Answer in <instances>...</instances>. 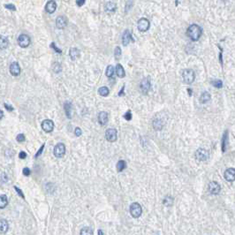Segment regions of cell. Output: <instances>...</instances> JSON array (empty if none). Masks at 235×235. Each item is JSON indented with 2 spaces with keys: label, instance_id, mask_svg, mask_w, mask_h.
<instances>
[{
  "label": "cell",
  "instance_id": "6da1fadb",
  "mask_svg": "<svg viewBox=\"0 0 235 235\" xmlns=\"http://www.w3.org/2000/svg\"><path fill=\"white\" fill-rule=\"evenodd\" d=\"M202 34V28H201L200 26H198L196 24L191 25L188 28V30H187V35H188V37L190 38L192 41H198L200 39V37H201Z\"/></svg>",
  "mask_w": 235,
  "mask_h": 235
},
{
  "label": "cell",
  "instance_id": "7a4b0ae2",
  "mask_svg": "<svg viewBox=\"0 0 235 235\" xmlns=\"http://www.w3.org/2000/svg\"><path fill=\"white\" fill-rule=\"evenodd\" d=\"M182 77H183L184 82L186 84H192L195 79V74H194L193 70L186 69V70H184L183 74H182Z\"/></svg>",
  "mask_w": 235,
  "mask_h": 235
},
{
  "label": "cell",
  "instance_id": "3957f363",
  "mask_svg": "<svg viewBox=\"0 0 235 235\" xmlns=\"http://www.w3.org/2000/svg\"><path fill=\"white\" fill-rule=\"evenodd\" d=\"M141 213H142V209H141V205L137 202L132 203L131 206H130V214L132 215V216L134 218H137L141 216Z\"/></svg>",
  "mask_w": 235,
  "mask_h": 235
},
{
  "label": "cell",
  "instance_id": "277c9868",
  "mask_svg": "<svg viewBox=\"0 0 235 235\" xmlns=\"http://www.w3.org/2000/svg\"><path fill=\"white\" fill-rule=\"evenodd\" d=\"M53 153H54V156L56 157H58V158L63 157L66 154V146H65V144L64 143H57L54 148Z\"/></svg>",
  "mask_w": 235,
  "mask_h": 235
},
{
  "label": "cell",
  "instance_id": "5b68a950",
  "mask_svg": "<svg viewBox=\"0 0 235 235\" xmlns=\"http://www.w3.org/2000/svg\"><path fill=\"white\" fill-rule=\"evenodd\" d=\"M30 42H31L30 37L28 36H27V35H25V34L20 35L19 37H18V43H19V45L21 48L28 47L29 44H30Z\"/></svg>",
  "mask_w": 235,
  "mask_h": 235
},
{
  "label": "cell",
  "instance_id": "8992f818",
  "mask_svg": "<svg viewBox=\"0 0 235 235\" xmlns=\"http://www.w3.org/2000/svg\"><path fill=\"white\" fill-rule=\"evenodd\" d=\"M150 21L148 20L145 18H141L138 20V23H137V27H138V29L141 31V32H145L147 31L149 28H150Z\"/></svg>",
  "mask_w": 235,
  "mask_h": 235
},
{
  "label": "cell",
  "instance_id": "52a82bcc",
  "mask_svg": "<svg viewBox=\"0 0 235 235\" xmlns=\"http://www.w3.org/2000/svg\"><path fill=\"white\" fill-rule=\"evenodd\" d=\"M105 138L110 142H113L117 140V130L114 128H109L105 132Z\"/></svg>",
  "mask_w": 235,
  "mask_h": 235
},
{
  "label": "cell",
  "instance_id": "ba28073f",
  "mask_svg": "<svg viewBox=\"0 0 235 235\" xmlns=\"http://www.w3.org/2000/svg\"><path fill=\"white\" fill-rule=\"evenodd\" d=\"M195 157L199 161H206L209 157V151L205 149H198L195 152Z\"/></svg>",
  "mask_w": 235,
  "mask_h": 235
},
{
  "label": "cell",
  "instance_id": "9c48e42d",
  "mask_svg": "<svg viewBox=\"0 0 235 235\" xmlns=\"http://www.w3.org/2000/svg\"><path fill=\"white\" fill-rule=\"evenodd\" d=\"M208 190L209 192L212 194H217L220 193L221 191V187L220 185L216 182V181H212L209 184L208 186Z\"/></svg>",
  "mask_w": 235,
  "mask_h": 235
},
{
  "label": "cell",
  "instance_id": "30bf717a",
  "mask_svg": "<svg viewBox=\"0 0 235 235\" xmlns=\"http://www.w3.org/2000/svg\"><path fill=\"white\" fill-rule=\"evenodd\" d=\"M150 78H149V77H146V78H144L143 80H141L140 88H141V92H142L143 94H147L148 91L150 89Z\"/></svg>",
  "mask_w": 235,
  "mask_h": 235
},
{
  "label": "cell",
  "instance_id": "8fae6325",
  "mask_svg": "<svg viewBox=\"0 0 235 235\" xmlns=\"http://www.w3.org/2000/svg\"><path fill=\"white\" fill-rule=\"evenodd\" d=\"M42 130L46 133H51L54 129V123L51 119H45L42 123Z\"/></svg>",
  "mask_w": 235,
  "mask_h": 235
},
{
  "label": "cell",
  "instance_id": "7c38bea8",
  "mask_svg": "<svg viewBox=\"0 0 235 235\" xmlns=\"http://www.w3.org/2000/svg\"><path fill=\"white\" fill-rule=\"evenodd\" d=\"M20 66L17 63V62H14V63H12L11 64V66H10V73H11V74L14 76H18L19 75V74H20Z\"/></svg>",
  "mask_w": 235,
  "mask_h": 235
},
{
  "label": "cell",
  "instance_id": "4fadbf2b",
  "mask_svg": "<svg viewBox=\"0 0 235 235\" xmlns=\"http://www.w3.org/2000/svg\"><path fill=\"white\" fill-rule=\"evenodd\" d=\"M225 179L229 181V182H232L235 179V169L234 168H230L227 169L225 172Z\"/></svg>",
  "mask_w": 235,
  "mask_h": 235
},
{
  "label": "cell",
  "instance_id": "5bb4252c",
  "mask_svg": "<svg viewBox=\"0 0 235 235\" xmlns=\"http://www.w3.org/2000/svg\"><path fill=\"white\" fill-rule=\"evenodd\" d=\"M67 25V19L65 16H59L57 17L56 19V26L57 28L62 29V28H66Z\"/></svg>",
  "mask_w": 235,
  "mask_h": 235
},
{
  "label": "cell",
  "instance_id": "9a60e30c",
  "mask_svg": "<svg viewBox=\"0 0 235 235\" xmlns=\"http://www.w3.org/2000/svg\"><path fill=\"white\" fill-rule=\"evenodd\" d=\"M57 9V3L53 0H51V1H48L47 4L45 5V10L46 12L49 13V14H53Z\"/></svg>",
  "mask_w": 235,
  "mask_h": 235
},
{
  "label": "cell",
  "instance_id": "2e32d148",
  "mask_svg": "<svg viewBox=\"0 0 235 235\" xmlns=\"http://www.w3.org/2000/svg\"><path fill=\"white\" fill-rule=\"evenodd\" d=\"M134 41L132 39V35L131 33L129 32V30H126L124 33H123L122 36V44L124 46H127L128 45V43L130 42V41Z\"/></svg>",
  "mask_w": 235,
  "mask_h": 235
},
{
  "label": "cell",
  "instance_id": "e0dca14e",
  "mask_svg": "<svg viewBox=\"0 0 235 235\" xmlns=\"http://www.w3.org/2000/svg\"><path fill=\"white\" fill-rule=\"evenodd\" d=\"M98 122L100 123V125L104 126L106 125L108 122V113L105 112H102L99 113L98 115Z\"/></svg>",
  "mask_w": 235,
  "mask_h": 235
},
{
  "label": "cell",
  "instance_id": "ac0fdd59",
  "mask_svg": "<svg viewBox=\"0 0 235 235\" xmlns=\"http://www.w3.org/2000/svg\"><path fill=\"white\" fill-rule=\"evenodd\" d=\"M116 9H117V5L114 2H112V1L107 2L104 5V10L107 13H114L116 11Z\"/></svg>",
  "mask_w": 235,
  "mask_h": 235
},
{
  "label": "cell",
  "instance_id": "d6986e66",
  "mask_svg": "<svg viewBox=\"0 0 235 235\" xmlns=\"http://www.w3.org/2000/svg\"><path fill=\"white\" fill-rule=\"evenodd\" d=\"M69 56H70L72 60H75L76 58H78L80 56V52L77 48H71L70 52H69Z\"/></svg>",
  "mask_w": 235,
  "mask_h": 235
},
{
  "label": "cell",
  "instance_id": "ffe728a7",
  "mask_svg": "<svg viewBox=\"0 0 235 235\" xmlns=\"http://www.w3.org/2000/svg\"><path fill=\"white\" fill-rule=\"evenodd\" d=\"M9 229V225L8 222L5 219H0V232L1 233H5Z\"/></svg>",
  "mask_w": 235,
  "mask_h": 235
},
{
  "label": "cell",
  "instance_id": "44dd1931",
  "mask_svg": "<svg viewBox=\"0 0 235 235\" xmlns=\"http://www.w3.org/2000/svg\"><path fill=\"white\" fill-rule=\"evenodd\" d=\"M9 40L4 36H0V50H5L8 47Z\"/></svg>",
  "mask_w": 235,
  "mask_h": 235
},
{
  "label": "cell",
  "instance_id": "7402d4cb",
  "mask_svg": "<svg viewBox=\"0 0 235 235\" xmlns=\"http://www.w3.org/2000/svg\"><path fill=\"white\" fill-rule=\"evenodd\" d=\"M64 109H65V112H66V117H68V118H71L72 117V104H71L70 102L65 103Z\"/></svg>",
  "mask_w": 235,
  "mask_h": 235
},
{
  "label": "cell",
  "instance_id": "603a6c76",
  "mask_svg": "<svg viewBox=\"0 0 235 235\" xmlns=\"http://www.w3.org/2000/svg\"><path fill=\"white\" fill-rule=\"evenodd\" d=\"M116 74H117V77H119V78H124L126 76L125 70H124L123 66L120 64H117V66H116Z\"/></svg>",
  "mask_w": 235,
  "mask_h": 235
},
{
  "label": "cell",
  "instance_id": "cb8c5ba5",
  "mask_svg": "<svg viewBox=\"0 0 235 235\" xmlns=\"http://www.w3.org/2000/svg\"><path fill=\"white\" fill-rule=\"evenodd\" d=\"M8 204V199L5 194L0 195V209H5Z\"/></svg>",
  "mask_w": 235,
  "mask_h": 235
},
{
  "label": "cell",
  "instance_id": "d4e9b609",
  "mask_svg": "<svg viewBox=\"0 0 235 235\" xmlns=\"http://www.w3.org/2000/svg\"><path fill=\"white\" fill-rule=\"evenodd\" d=\"M210 98H211V96L208 92H203L202 96H201V97H200V102L202 104H206L207 102H209L210 100Z\"/></svg>",
  "mask_w": 235,
  "mask_h": 235
},
{
  "label": "cell",
  "instance_id": "484cf974",
  "mask_svg": "<svg viewBox=\"0 0 235 235\" xmlns=\"http://www.w3.org/2000/svg\"><path fill=\"white\" fill-rule=\"evenodd\" d=\"M153 126H154L155 130H156V131H159V130H161V129L163 128L164 124H163L162 120H161L160 118H156V119H155V120L153 121Z\"/></svg>",
  "mask_w": 235,
  "mask_h": 235
},
{
  "label": "cell",
  "instance_id": "4316f807",
  "mask_svg": "<svg viewBox=\"0 0 235 235\" xmlns=\"http://www.w3.org/2000/svg\"><path fill=\"white\" fill-rule=\"evenodd\" d=\"M126 167H127V163H126V161H124V160H119L118 162H117V172H122L124 170L126 169Z\"/></svg>",
  "mask_w": 235,
  "mask_h": 235
},
{
  "label": "cell",
  "instance_id": "83f0119b",
  "mask_svg": "<svg viewBox=\"0 0 235 235\" xmlns=\"http://www.w3.org/2000/svg\"><path fill=\"white\" fill-rule=\"evenodd\" d=\"M93 231L90 227H83L80 230V235H92Z\"/></svg>",
  "mask_w": 235,
  "mask_h": 235
},
{
  "label": "cell",
  "instance_id": "f1b7e54d",
  "mask_svg": "<svg viewBox=\"0 0 235 235\" xmlns=\"http://www.w3.org/2000/svg\"><path fill=\"white\" fill-rule=\"evenodd\" d=\"M109 89L107 87H102V88H100L98 90V93L100 96H107L109 95Z\"/></svg>",
  "mask_w": 235,
  "mask_h": 235
},
{
  "label": "cell",
  "instance_id": "f546056e",
  "mask_svg": "<svg viewBox=\"0 0 235 235\" xmlns=\"http://www.w3.org/2000/svg\"><path fill=\"white\" fill-rule=\"evenodd\" d=\"M226 140H227V131L225 132L224 135L222 137V151L225 152L226 149Z\"/></svg>",
  "mask_w": 235,
  "mask_h": 235
},
{
  "label": "cell",
  "instance_id": "4dcf8cb0",
  "mask_svg": "<svg viewBox=\"0 0 235 235\" xmlns=\"http://www.w3.org/2000/svg\"><path fill=\"white\" fill-rule=\"evenodd\" d=\"M172 203H173V199H172V197H171V196H166V197L165 198V200H164V204H165V206L170 207V206L172 205Z\"/></svg>",
  "mask_w": 235,
  "mask_h": 235
},
{
  "label": "cell",
  "instance_id": "1f68e13d",
  "mask_svg": "<svg viewBox=\"0 0 235 235\" xmlns=\"http://www.w3.org/2000/svg\"><path fill=\"white\" fill-rule=\"evenodd\" d=\"M113 74H114V67H113L112 66H107L106 73H105L106 76H107V77H109V78H111V77H112Z\"/></svg>",
  "mask_w": 235,
  "mask_h": 235
},
{
  "label": "cell",
  "instance_id": "d6a6232c",
  "mask_svg": "<svg viewBox=\"0 0 235 235\" xmlns=\"http://www.w3.org/2000/svg\"><path fill=\"white\" fill-rule=\"evenodd\" d=\"M114 56H115V58L116 59H119L121 57V49L120 47H116L115 48V51H114Z\"/></svg>",
  "mask_w": 235,
  "mask_h": 235
},
{
  "label": "cell",
  "instance_id": "836d02e7",
  "mask_svg": "<svg viewBox=\"0 0 235 235\" xmlns=\"http://www.w3.org/2000/svg\"><path fill=\"white\" fill-rule=\"evenodd\" d=\"M211 84L213 85L214 87L217 88V89H221L222 87H223V82H222V80H211Z\"/></svg>",
  "mask_w": 235,
  "mask_h": 235
},
{
  "label": "cell",
  "instance_id": "e575fe53",
  "mask_svg": "<svg viewBox=\"0 0 235 235\" xmlns=\"http://www.w3.org/2000/svg\"><path fill=\"white\" fill-rule=\"evenodd\" d=\"M16 140L19 141V142H23V141H25V135H24L23 134H19L16 137Z\"/></svg>",
  "mask_w": 235,
  "mask_h": 235
},
{
  "label": "cell",
  "instance_id": "d590c367",
  "mask_svg": "<svg viewBox=\"0 0 235 235\" xmlns=\"http://www.w3.org/2000/svg\"><path fill=\"white\" fill-rule=\"evenodd\" d=\"M53 70H54V72H56V73L60 72V71H61V66H60L59 64L56 63V64L54 65V66H53Z\"/></svg>",
  "mask_w": 235,
  "mask_h": 235
},
{
  "label": "cell",
  "instance_id": "8d00e7d4",
  "mask_svg": "<svg viewBox=\"0 0 235 235\" xmlns=\"http://www.w3.org/2000/svg\"><path fill=\"white\" fill-rule=\"evenodd\" d=\"M124 117H125V118H126L127 120H128V121H129V120H131V119H132L131 112H130V111H128V112H127L126 113L125 115H124Z\"/></svg>",
  "mask_w": 235,
  "mask_h": 235
},
{
  "label": "cell",
  "instance_id": "74e56055",
  "mask_svg": "<svg viewBox=\"0 0 235 235\" xmlns=\"http://www.w3.org/2000/svg\"><path fill=\"white\" fill-rule=\"evenodd\" d=\"M22 173H23V175H25V176H29L30 173H31V172H30V170L28 169V168L25 167L23 169V171H22Z\"/></svg>",
  "mask_w": 235,
  "mask_h": 235
},
{
  "label": "cell",
  "instance_id": "f35d334b",
  "mask_svg": "<svg viewBox=\"0 0 235 235\" xmlns=\"http://www.w3.org/2000/svg\"><path fill=\"white\" fill-rule=\"evenodd\" d=\"M44 146H45V144H43V145H42V147L40 148V150H39L37 151V153L36 154V156H35V157H38L39 156L42 154V150H43V148H44Z\"/></svg>",
  "mask_w": 235,
  "mask_h": 235
},
{
  "label": "cell",
  "instance_id": "ab89813d",
  "mask_svg": "<svg viewBox=\"0 0 235 235\" xmlns=\"http://www.w3.org/2000/svg\"><path fill=\"white\" fill-rule=\"evenodd\" d=\"M51 47L53 48V49H54V51H55V52H58V53H61V52H62L61 50H59L58 48H57L56 46H55V43H54V42H52V44H51Z\"/></svg>",
  "mask_w": 235,
  "mask_h": 235
},
{
  "label": "cell",
  "instance_id": "60d3db41",
  "mask_svg": "<svg viewBox=\"0 0 235 235\" xmlns=\"http://www.w3.org/2000/svg\"><path fill=\"white\" fill-rule=\"evenodd\" d=\"M19 157L20 159H25L26 157H27V153L26 152H24V151H21L20 153H19Z\"/></svg>",
  "mask_w": 235,
  "mask_h": 235
},
{
  "label": "cell",
  "instance_id": "b9f144b4",
  "mask_svg": "<svg viewBox=\"0 0 235 235\" xmlns=\"http://www.w3.org/2000/svg\"><path fill=\"white\" fill-rule=\"evenodd\" d=\"M14 189H15V190L17 191V193L19 194V195H20L21 197L23 198V199H24V198H25V196H24L23 193H22V191H21V190H20L19 188H17V187H14Z\"/></svg>",
  "mask_w": 235,
  "mask_h": 235
},
{
  "label": "cell",
  "instance_id": "7bdbcfd3",
  "mask_svg": "<svg viewBox=\"0 0 235 235\" xmlns=\"http://www.w3.org/2000/svg\"><path fill=\"white\" fill-rule=\"evenodd\" d=\"M5 109L7 110V111H9V112H13L14 110V108L12 106V105H10V104H5Z\"/></svg>",
  "mask_w": 235,
  "mask_h": 235
},
{
  "label": "cell",
  "instance_id": "ee69618b",
  "mask_svg": "<svg viewBox=\"0 0 235 235\" xmlns=\"http://www.w3.org/2000/svg\"><path fill=\"white\" fill-rule=\"evenodd\" d=\"M5 8H7V9L13 10V11H15V10H16L15 6H14V5H11V4H9V5H5Z\"/></svg>",
  "mask_w": 235,
  "mask_h": 235
},
{
  "label": "cell",
  "instance_id": "f6af8a7d",
  "mask_svg": "<svg viewBox=\"0 0 235 235\" xmlns=\"http://www.w3.org/2000/svg\"><path fill=\"white\" fill-rule=\"evenodd\" d=\"M75 135L76 136H80V134H81V130H80V127H76L75 128Z\"/></svg>",
  "mask_w": 235,
  "mask_h": 235
},
{
  "label": "cell",
  "instance_id": "bcb514c9",
  "mask_svg": "<svg viewBox=\"0 0 235 235\" xmlns=\"http://www.w3.org/2000/svg\"><path fill=\"white\" fill-rule=\"evenodd\" d=\"M84 4H85L84 0H82V1H76V5H78V6H81V5H83Z\"/></svg>",
  "mask_w": 235,
  "mask_h": 235
},
{
  "label": "cell",
  "instance_id": "7dc6e473",
  "mask_svg": "<svg viewBox=\"0 0 235 235\" xmlns=\"http://www.w3.org/2000/svg\"><path fill=\"white\" fill-rule=\"evenodd\" d=\"M4 116H5V115H4L3 111H1V110H0V119H2V118L4 117Z\"/></svg>",
  "mask_w": 235,
  "mask_h": 235
},
{
  "label": "cell",
  "instance_id": "c3c4849f",
  "mask_svg": "<svg viewBox=\"0 0 235 235\" xmlns=\"http://www.w3.org/2000/svg\"><path fill=\"white\" fill-rule=\"evenodd\" d=\"M98 235H104V232L102 230H98Z\"/></svg>",
  "mask_w": 235,
  "mask_h": 235
},
{
  "label": "cell",
  "instance_id": "681fc988",
  "mask_svg": "<svg viewBox=\"0 0 235 235\" xmlns=\"http://www.w3.org/2000/svg\"><path fill=\"white\" fill-rule=\"evenodd\" d=\"M188 93H189V95L191 96V95H192V93H191V90H190V89H188Z\"/></svg>",
  "mask_w": 235,
  "mask_h": 235
}]
</instances>
